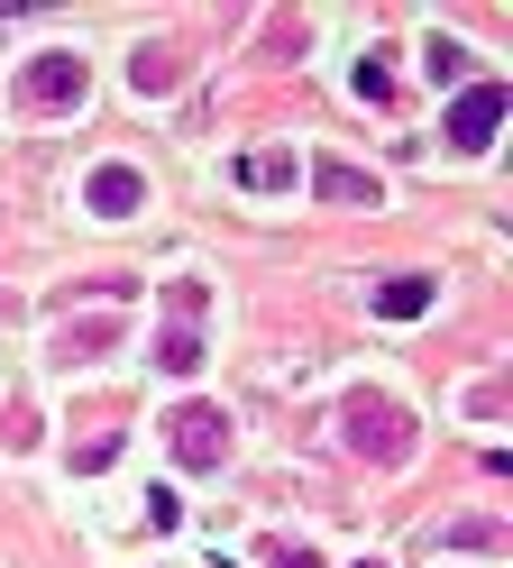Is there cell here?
<instances>
[{
	"label": "cell",
	"instance_id": "6da1fadb",
	"mask_svg": "<svg viewBox=\"0 0 513 568\" xmlns=\"http://www.w3.org/2000/svg\"><path fill=\"white\" fill-rule=\"evenodd\" d=\"M504 111H513V92H504V83H476L459 111H450V148H459V156H476V148L495 138V120H504Z\"/></svg>",
	"mask_w": 513,
	"mask_h": 568
},
{
	"label": "cell",
	"instance_id": "ba28073f",
	"mask_svg": "<svg viewBox=\"0 0 513 568\" xmlns=\"http://www.w3.org/2000/svg\"><path fill=\"white\" fill-rule=\"evenodd\" d=\"M275 568H321V559L312 550H275Z\"/></svg>",
	"mask_w": 513,
	"mask_h": 568
},
{
	"label": "cell",
	"instance_id": "52a82bcc",
	"mask_svg": "<svg viewBox=\"0 0 513 568\" xmlns=\"http://www.w3.org/2000/svg\"><path fill=\"white\" fill-rule=\"evenodd\" d=\"M321 193H330V202H376V184L349 174V165H321Z\"/></svg>",
	"mask_w": 513,
	"mask_h": 568
},
{
	"label": "cell",
	"instance_id": "7a4b0ae2",
	"mask_svg": "<svg viewBox=\"0 0 513 568\" xmlns=\"http://www.w3.org/2000/svg\"><path fill=\"white\" fill-rule=\"evenodd\" d=\"M220 449H230V422H220L211 404H183L174 413V458L183 468H220Z\"/></svg>",
	"mask_w": 513,
	"mask_h": 568
},
{
	"label": "cell",
	"instance_id": "5b68a950",
	"mask_svg": "<svg viewBox=\"0 0 513 568\" xmlns=\"http://www.w3.org/2000/svg\"><path fill=\"white\" fill-rule=\"evenodd\" d=\"M138 202H147V184H138L129 165H101L92 174V211H138Z\"/></svg>",
	"mask_w": 513,
	"mask_h": 568
},
{
	"label": "cell",
	"instance_id": "8992f818",
	"mask_svg": "<svg viewBox=\"0 0 513 568\" xmlns=\"http://www.w3.org/2000/svg\"><path fill=\"white\" fill-rule=\"evenodd\" d=\"M422 303H431V284H422V275H394L385 294H376V312H385V322H413Z\"/></svg>",
	"mask_w": 513,
	"mask_h": 568
},
{
	"label": "cell",
	"instance_id": "277c9868",
	"mask_svg": "<svg viewBox=\"0 0 513 568\" xmlns=\"http://www.w3.org/2000/svg\"><path fill=\"white\" fill-rule=\"evenodd\" d=\"M28 101H83V64H73V55L28 64Z\"/></svg>",
	"mask_w": 513,
	"mask_h": 568
},
{
	"label": "cell",
	"instance_id": "3957f363",
	"mask_svg": "<svg viewBox=\"0 0 513 568\" xmlns=\"http://www.w3.org/2000/svg\"><path fill=\"white\" fill-rule=\"evenodd\" d=\"M349 440L376 449V458H394V449H403V413H394V404H349Z\"/></svg>",
	"mask_w": 513,
	"mask_h": 568
}]
</instances>
